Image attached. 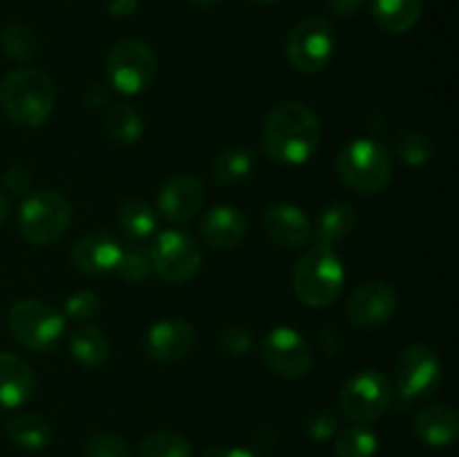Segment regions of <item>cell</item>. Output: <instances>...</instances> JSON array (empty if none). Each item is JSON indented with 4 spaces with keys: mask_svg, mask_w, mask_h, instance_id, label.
Here are the masks:
<instances>
[{
    "mask_svg": "<svg viewBox=\"0 0 459 457\" xmlns=\"http://www.w3.org/2000/svg\"><path fill=\"white\" fill-rule=\"evenodd\" d=\"M117 224L121 231L130 237H148L155 233L157 228V213L151 204L142 200H126L117 206L115 213Z\"/></svg>",
    "mask_w": 459,
    "mask_h": 457,
    "instance_id": "27",
    "label": "cell"
},
{
    "mask_svg": "<svg viewBox=\"0 0 459 457\" xmlns=\"http://www.w3.org/2000/svg\"><path fill=\"white\" fill-rule=\"evenodd\" d=\"M202 457H258V455L240 446H213L209 448V451H204V455Z\"/></svg>",
    "mask_w": 459,
    "mask_h": 457,
    "instance_id": "39",
    "label": "cell"
},
{
    "mask_svg": "<svg viewBox=\"0 0 459 457\" xmlns=\"http://www.w3.org/2000/svg\"><path fill=\"white\" fill-rule=\"evenodd\" d=\"M363 0H327V7L336 13V16H354L361 9Z\"/></svg>",
    "mask_w": 459,
    "mask_h": 457,
    "instance_id": "38",
    "label": "cell"
},
{
    "mask_svg": "<svg viewBox=\"0 0 459 457\" xmlns=\"http://www.w3.org/2000/svg\"><path fill=\"white\" fill-rule=\"evenodd\" d=\"M7 215H9V200L3 195V193H0V227L4 224Z\"/></svg>",
    "mask_w": 459,
    "mask_h": 457,
    "instance_id": "42",
    "label": "cell"
},
{
    "mask_svg": "<svg viewBox=\"0 0 459 457\" xmlns=\"http://www.w3.org/2000/svg\"><path fill=\"white\" fill-rule=\"evenodd\" d=\"M117 272L126 282H142L151 273V260L142 251H124L117 264Z\"/></svg>",
    "mask_w": 459,
    "mask_h": 457,
    "instance_id": "35",
    "label": "cell"
},
{
    "mask_svg": "<svg viewBox=\"0 0 459 457\" xmlns=\"http://www.w3.org/2000/svg\"><path fill=\"white\" fill-rule=\"evenodd\" d=\"M121 254H124V249L110 233L92 231L76 240L74 249H72V263L81 272L97 276V273L115 272Z\"/></svg>",
    "mask_w": 459,
    "mask_h": 457,
    "instance_id": "18",
    "label": "cell"
},
{
    "mask_svg": "<svg viewBox=\"0 0 459 457\" xmlns=\"http://www.w3.org/2000/svg\"><path fill=\"white\" fill-rule=\"evenodd\" d=\"M3 184L9 193L13 195H22V193L30 191L31 186V173L25 168V166H12V168L4 170Z\"/></svg>",
    "mask_w": 459,
    "mask_h": 457,
    "instance_id": "37",
    "label": "cell"
},
{
    "mask_svg": "<svg viewBox=\"0 0 459 457\" xmlns=\"http://www.w3.org/2000/svg\"><path fill=\"white\" fill-rule=\"evenodd\" d=\"M151 267L166 282L182 285L195 278L202 267V249L195 237L179 228H169L155 237L151 251Z\"/></svg>",
    "mask_w": 459,
    "mask_h": 457,
    "instance_id": "10",
    "label": "cell"
},
{
    "mask_svg": "<svg viewBox=\"0 0 459 457\" xmlns=\"http://www.w3.org/2000/svg\"><path fill=\"white\" fill-rule=\"evenodd\" d=\"M336 173L348 188L361 195H372L388 186L393 177V161L379 142L359 137L339 152Z\"/></svg>",
    "mask_w": 459,
    "mask_h": 457,
    "instance_id": "4",
    "label": "cell"
},
{
    "mask_svg": "<svg viewBox=\"0 0 459 457\" xmlns=\"http://www.w3.org/2000/svg\"><path fill=\"white\" fill-rule=\"evenodd\" d=\"M379 448L375 430L357 424L341 430L334 439V455L336 457H375Z\"/></svg>",
    "mask_w": 459,
    "mask_h": 457,
    "instance_id": "28",
    "label": "cell"
},
{
    "mask_svg": "<svg viewBox=\"0 0 459 457\" xmlns=\"http://www.w3.org/2000/svg\"><path fill=\"white\" fill-rule=\"evenodd\" d=\"M72 222V206L65 195L54 188L34 191L18 209V231L31 245H52L65 236Z\"/></svg>",
    "mask_w": 459,
    "mask_h": 457,
    "instance_id": "5",
    "label": "cell"
},
{
    "mask_svg": "<svg viewBox=\"0 0 459 457\" xmlns=\"http://www.w3.org/2000/svg\"><path fill=\"white\" fill-rule=\"evenodd\" d=\"M34 370L25 358L0 352V406L18 408L34 394Z\"/></svg>",
    "mask_w": 459,
    "mask_h": 457,
    "instance_id": "20",
    "label": "cell"
},
{
    "mask_svg": "<svg viewBox=\"0 0 459 457\" xmlns=\"http://www.w3.org/2000/svg\"><path fill=\"white\" fill-rule=\"evenodd\" d=\"M390 403V384L384 372L359 370L350 376L339 392V408L354 424H372L379 419Z\"/></svg>",
    "mask_w": 459,
    "mask_h": 457,
    "instance_id": "8",
    "label": "cell"
},
{
    "mask_svg": "<svg viewBox=\"0 0 459 457\" xmlns=\"http://www.w3.org/2000/svg\"><path fill=\"white\" fill-rule=\"evenodd\" d=\"M218 345L222 352L231 354V357H247L254 348V336L249 330L240 325H231L218 334Z\"/></svg>",
    "mask_w": 459,
    "mask_h": 457,
    "instance_id": "34",
    "label": "cell"
},
{
    "mask_svg": "<svg viewBox=\"0 0 459 457\" xmlns=\"http://www.w3.org/2000/svg\"><path fill=\"white\" fill-rule=\"evenodd\" d=\"M103 130L112 142L121 143V146L137 143L143 133L142 115L130 103H112L103 119Z\"/></svg>",
    "mask_w": 459,
    "mask_h": 457,
    "instance_id": "25",
    "label": "cell"
},
{
    "mask_svg": "<svg viewBox=\"0 0 459 457\" xmlns=\"http://www.w3.org/2000/svg\"><path fill=\"white\" fill-rule=\"evenodd\" d=\"M394 152L403 164L420 168L426 166L435 155L433 142L420 130H402L394 134Z\"/></svg>",
    "mask_w": 459,
    "mask_h": 457,
    "instance_id": "29",
    "label": "cell"
},
{
    "mask_svg": "<svg viewBox=\"0 0 459 457\" xmlns=\"http://www.w3.org/2000/svg\"><path fill=\"white\" fill-rule=\"evenodd\" d=\"M255 170V152L245 146H231L220 151L211 160V175L222 186H233L249 179Z\"/></svg>",
    "mask_w": 459,
    "mask_h": 457,
    "instance_id": "23",
    "label": "cell"
},
{
    "mask_svg": "<svg viewBox=\"0 0 459 457\" xmlns=\"http://www.w3.org/2000/svg\"><path fill=\"white\" fill-rule=\"evenodd\" d=\"M397 309V291L384 280H368L352 291L348 300V318L359 330H375L393 318Z\"/></svg>",
    "mask_w": 459,
    "mask_h": 457,
    "instance_id": "13",
    "label": "cell"
},
{
    "mask_svg": "<svg viewBox=\"0 0 459 457\" xmlns=\"http://www.w3.org/2000/svg\"><path fill=\"white\" fill-rule=\"evenodd\" d=\"M321 142V119L303 101L276 103L263 124V151L276 164H305Z\"/></svg>",
    "mask_w": 459,
    "mask_h": 457,
    "instance_id": "1",
    "label": "cell"
},
{
    "mask_svg": "<svg viewBox=\"0 0 459 457\" xmlns=\"http://www.w3.org/2000/svg\"><path fill=\"white\" fill-rule=\"evenodd\" d=\"M65 312L74 321H88L99 312V296L90 289L74 291L72 296H67Z\"/></svg>",
    "mask_w": 459,
    "mask_h": 457,
    "instance_id": "36",
    "label": "cell"
},
{
    "mask_svg": "<svg viewBox=\"0 0 459 457\" xmlns=\"http://www.w3.org/2000/svg\"><path fill=\"white\" fill-rule=\"evenodd\" d=\"M412 430H415L417 439L429 446H451L459 437V417L446 403H430L417 412Z\"/></svg>",
    "mask_w": 459,
    "mask_h": 457,
    "instance_id": "19",
    "label": "cell"
},
{
    "mask_svg": "<svg viewBox=\"0 0 459 457\" xmlns=\"http://www.w3.org/2000/svg\"><path fill=\"white\" fill-rule=\"evenodd\" d=\"M204 204V184L193 175H178L161 186L157 211L173 224H184L197 215Z\"/></svg>",
    "mask_w": 459,
    "mask_h": 457,
    "instance_id": "16",
    "label": "cell"
},
{
    "mask_svg": "<svg viewBox=\"0 0 459 457\" xmlns=\"http://www.w3.org/2000/svg\"><path fill=\"white\" fill-rule=\"evenodd\" d=\"M85 457H133L124 437L115 433H94L85 442Z\"/></svg>",
    "mask_w": 459,
    "mask_h": 457,
    "instance_id": "33",
    "label": "cell"
},
{
    "mask_svg": "<svg viewBox=\"0 0 459 457\" xmlns=\"http://www.w3.org/2000/svg\"><path fill=\"white\" fill-rule=\"evenodd\" d=\"M357 228V209L348 202H334L325 206L318 215L316 227H312V237L321 246H334Z\"/></svg>",
    "mask_w": 459,
    "mask_h": 457,
    "instance_id": "22",
    "label": "cell"
},
{
    "mask_svg": "<svg viewBox=\"0 0 459 457\" xmlns=\"http://www.w3.org/2000/svg\"><path fill=\"white\" fill-rule=\"evenodd\" d=\"M334 30L321 16H307L296 22L287 39V58L303 74H314L330 65L334 56Z\"/></svg>",
    "mask_w": 459,
    "mask_h": 457,
    "instance_id": "9",
    "label": "cell"
},
{
    "mask_svg": "<svg viewBox=\"0 0 459 457\" xmlns=\"http://www.w3.org/2000/svg\"><path fill=\"white\" fill-rule=\"evenodd\" d=\"M137 457H193V448L184 435L173 430H157L143 439Z\"/></svg>",
    "mask_w": 459,
    "mask_h": 457,
    "instance_id": "30",
    "label": "cell"
},
{
    "mask_svg": "<svg viewBox=\"0 0 459 457\" xmlns=\"http://www.w3.org/2000/svg\"><path fill=\"white\" fill-rule=\"evenodd\" d=\"M7 435L16 446L25 448V451H40L52 442V428L48 421L31 412L13 417L7 424Z\"/></svg>",
    "mask_w": 459,
    "mask_h": 457,
    "instance_id": "26",
    "label": "cell"
},
{
    "mask_svg": "<svg viewBox=\"0 0 459 457\" xmlns=\"http://www.w3.org/2000/svg\"><path fill=\"white\" fill-rule=\"evenodd\" d=\"M0 108L16 125L36 128L54 110V85L36 67H16L0 81Z\"/></svg>",
    "mask_w": 459,
    "mask_h": 457,
    "instance_id": "2",
    "label": "cell"
},
{
    "mask_svg": "<svg viewBox=\"0 0 459 457\" xmlns=\"http://www.w3.org/2000/svg\"><path fill=\"white\" fill-rule=\"evenodd\" d=\"M377 25L390 34H406L420 22L424 0H370Z\"/></svg>",
    "mask_w": 459,
    "mask_h": 457,
    "instance_id": "21",
    "label": "cell"
},
{
    "mask_svg": "<svg viewBox=\"0 0 459 457\" xmlns=\"http://www.w3.org/2000/svg\"><path fill=\"white\" fill-rule=\"evenodd\" d=\"M70 352L76 363L85 367H97L110 354V343L106 334L94 325H81L70 336Z\"/></svg>",
    "mask_w": 459,
    "mask_h": 457,
    "instance_id": "24",
    "label": "cell"
},
{
    "mask_svg": "<svg viewBox=\"0 0 459 457\" xmlns=\"http://www.w3.org/2000/svg\"><path fill=\"white\" fill-rule=\"evenodd\" d=\"M394 376L403 399L412 401V399L430 397L437 392L444 381L442 358L429 345L412 343L399 352L394 361Z\"/></svg>",
    "mask_w": 459,
    "mask_h": 457,
    "instance_id": "11",
    "label": "cell"
},
{
    "mask_svg": "<svg viewBox=\"0 0 459 457\" xmlns=\"http://www.w3.org/2000/svg\"><path fill=\"white\" fill-rule=\"evenodd\" d=\"M336 430H339V417L330 408L312 410L303 421V433L314 442H325V439L334 437Z\"/></svg>",
    "mask_w": 459,
    "mask_h": 457,
    "instance_id": "32",
    "label": "cell"
},
{
    "mask_svg": "<svg viewBox=\"0 0 459 457\" xmlns=\"http://www.w3.org/2000/svg\"><path fill=\"white\" fill-rule=\"evenodd\" d=\"M108 81L126 97L151 88L157 74V56L148 43L139 39H124L112 45L106 58Z\"/></svg>",
    "mask_w": 459,
    "mask_h": 457,
    "instance_id": "7",
    "label": "cell"
},
{
    "mask_svg": "<svg viewBox=\"0 0 459 457\" xmlns=\"http://www.w3.org/2000/svg\"><path fill=\"white\" fill-rule=\"evenodd\" d=\"M264 366L285 379H300L312 367V349L307 341L294 327H273L260 345Z\"/></svg>",
    "mask_w": 459,
    "mask_h": 457,
    "instance_id": "12",
    "label": "cell"
},
{
    "mask_svg": "<svg viewBox=\"0 0 459 457\" xmlns=\"http://www.w3.org/2000/svg\"><path fill=\"white\" fill-rule=\"evenodd\" d=\"M264 233L282 249H303L312 240V222L300 206L290 202L269 204L263 213Z\"/></svg>",
    "mask_w": 459,
    "mask_h": 457,
    "instance_id": "15",
    "label": "cell"
},
{
    "mask_svg": "<svg viewBox=\"0 0 459 457\" xmlns=\"http://www.w3.org/2000/svg\"><path fill=\"white\" fill-rule=\"evenodd\" d=\"M85 101L90 103V106H99V103H106L108 101V92L101 88V85H90L88 92H85Z\"/></svg>",
    "mask_w": 459,
    "mask_h": 457,
    "instance_id": "41",
    "label": "cell"
},
{
    "mask_svg": "<svg viewBox=\"0 0 459 457\" xmlns=\"http://www.w3.org/2000/svg\"><path fill=\"white\" fill-rule=\"evenodd\" d=\"M9 332L22 348L45 352L61 341L65 318L40 298H22L9 309Z\"/></svg>",
    "mask_w": 459,
    "mask_h": 457,
    "instance_id": "6",
    "label": "cell"
},
{
    "mask_svg": "<svg viewBox=\"0 0 459 457\" xmlns=\"http://www.w3.org/2000/svg\"><path fill=\"white\" fill-rule=\"evenodd\" d=\"M294 294L307 307L323 309L334 303L343 291L345 269L332 246L314 245L305 251L294 269Z\"/></svg>",
    "mask_w": 459,
    "mask_h": 457,
    "instance_id": "3",
    "label": "cell"
},
{
    "mask_svg": "<svg viewBox=\"0 0 459 457\" xmlns=\"http://www.w3.org/2000/svg\"><path fill=\"white\" fill-rule=\"evenodd\" d=\"M197 343V332L184 318H164L151 325L143 339V348L152 361L175 363L182 361Z\"/></svg>",
    "mask_w": 459,
    "mask_h": 457,
    "instance_id": "14",
    "label": "cell"
},
{
    "mask_svg": "<svg viewBox=\"0 0 459 457\" xmlns=\"http://www.w3.org/2000/svg\"><path fill=\"white\" fill-rule=\"evenodd\" d=\"M193 4H197V7H213V4H218L220 0H191Z\"/></svg>",
    "mask_w": 459,
    "mask_h": 457,
    "instance_id": "43",
    "label": "cell"
},
{
    "mask_svg": "<svg viewBox=\"0 0 459 457\" xmlns=\"http://www.w3.org/2000/svg\"><path fill=\"white\" fill-rule=\"evenodd\" d=\"M0 49L13 61H27L36 54V36L27 25H9L0 34Z\"/></svg>",
    "mask_w": 459,
    "mask_h": 457,
    "instance_id": "31",
    "label": "cell"
},
{
    "mask_svg": "<svg viewBox=\"0 0 459 457\" xmlns=\"http://www.w3.org/2000/svg\"><path fill=\"white\" fill-rule=\"evenodd\" d=\"M249 231V220L238 206L220 204L213 206L202 218L200 233L204 242L213 249H236Z\"/></svg>",
    "mask_w": 459,
    "mask_h": 457,
    "instance_id": "17",
    "label": "cell"
},
{
    "mask_svg": "<svg viewBox=\"0 0 459 457\" xmlns=\"http://www.w3.org/2000/svg\"><path fill=\"white\" fill-rule=\"evenodd\" d=\"M254 3H276V0H254Z\"/></svg>",
    "mask_w": 459,
    "mask_h": 457,
    "instance_id": "44",
    "label": "cell"
},
{
    "mask_svg": "<svg viewBox=\"0 0 459 457\" xmlns=\"http://www.w3.org/2000/svg\"><path fill=\"white\" fill-rule=\"evenodd\" d=\"M139 7V0H110L108 4V12L112 13L115 18H126L133 16Z\"/></svg>",
    "mask_w": 459,
    "mask_h": 457,
    "instance_id": "40",
    "label": "cell"
}]
</instances>
